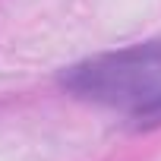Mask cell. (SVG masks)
I'll list each match as a JSON object with an SVG mask.
<instances>
[{
    "label": "cell",
    "mask_w": 161,
    "mask_h": 161,
    "mask_svg": "<svg viewBox=\"0 0 161 161\" xmlns=\"http://www.w3.org/2000/svg\"><path fill=\"white\" fill-rule=\"evenodd\" d=\"M60 86L82 101L136 111L142 120H161V41L73 63L60 76Z\"/></svg>",
    "instance_id": "1"
}]
</instances>
